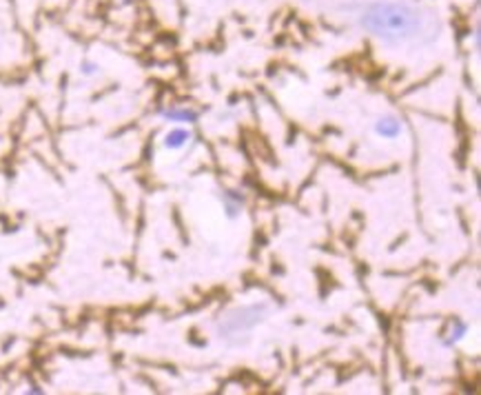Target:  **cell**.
<instances>
[{
	"instance_id": "cell-1",
	"label": "cell",
	"mask_w": 481,
	"mask_h": 395,
	"mask_svg": "<svg viewBox=\"0 0 481 395\" xmlns=\"http://www.w3.org/2000/svg\"><path fill=\"white\" fill-rule=\"evenodd\" d=\"M362 25L377 38L402 43L417 36L421 29V16L406 3H375L364 12Z\"/></svg>"
},
{
	"instance_id": "cell-2",
	"label": "cell",
	"mask_w": 481,
	"mask_h": 395,
	"mask_svg": "<svg viewBox=\"0 0 481 395\" xmlns=\"http://www.w3.org/2000/svg\"><path fill=\"white\" fill-rule=\"evenodd\" d=\"M264 313H267V304H251V307H240V309H233L231 313H226L220 320V333L224 337H231V335H238L244 331H251L253 326L258 322H262Z\"/></svg>"
},
{
	"instance_id": "cell-3",
	"label": "cell",
	"mask_w": 481,
	"mask_h": 395,
	"mask_svg": "<svg viewBox=\"0 0 481 395\" xmlns=\"http://www.w3.org/2000/svg\"><path fill=\"white\" fill-rule=\"evenodd\" d=\"M160 116L169 122H186V125H195L197 118H200V114L191 107H169L160 111Z\"/></svg>"
},
{
	"instance_id": "cell-4",
	"label": "cell",
	"mask_w": 481,
	"mask_h": 395,
	"mask_svg": "<svg viewBox=\"0 0 481 395\" xmlns=\"http://www.w3.org/2000/svg\"><path fill=\"white\" fill-rule=\"evenodd\" d=\"M375 131L377 134H380L382 138H388V140H393V138H397L402 131H404V127H402V120L399 118H395V116H384V118H380L375 122Z\"/></svg>"
},
{
	"instance_id": "cell-5",
	"label": "cell",
	"mask_w": 481,
	"mask_h": 395,
	"mask_svg": "<svg viewBox=\"0 0 481 395\" xmlns=\"http://www.w3.org/2000/svg\"><path fill=\"white\" fill-rule=\"evenodd\" d=\"M222 200H224V209L229 218H238L242 213V206H244V198L238 191H224L222 193Z\"/></svg>"
},
{
	"instance_id": "cell-6",
	"label": "cell",
	"mask_w": 481,
	"mask_h": 395,
	"mask_svg": "<svg viewBox=\"0 0 481 395\" xmlns=\"http://www.w3.org/2000/svg\"><path fill=\"white\" fill-rule=\"evenodd\" d=\"M188 140H191V131L188 129H171L164 136V147L166 149H182Z\"/></svg>"
},
{
	"instance_id": "cell-7",
	"label": "cell",
	"mask_w": 481,
	"mask_h": 395,
	"mask_svg": "<svg viewBox=\"0 0 481 395\" xmlns=\"http://www.w3.org/2000/svg\"><path fill=\"white\" fill-rule=\"evenodd\" d=\"M452 324H455V328H450L448 337H444V346L457 344V342L461 340V337L466 335V331H468V324L464 322V320H452Z\"/></svg>"
},
{
	"instance_id": "cell-8",
	"label": "cell",
	"mask_w": 481,
	"mask_h": 395,
	"mask_svg": "<svg viewBox=\"0 0 481 395\" xmlns=\"http://www.w3.org/2000/svg\"><path fill=\"white\" fill-rule=\"evenodd\" d=\"M82 67H84V69H82L84 73H93V71H96V64H89V62H84Z\"/></svg>"
}]
</instances>
